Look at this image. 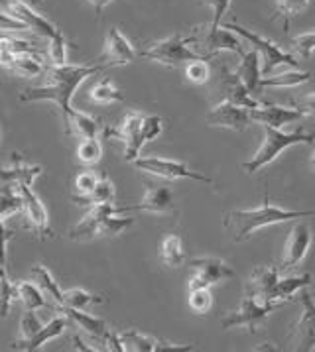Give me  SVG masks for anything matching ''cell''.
<instances>
[{
  "label": "cell",
  "instance_id": "cell-18",
  "mask_svg": "<svg viewBox=\"0 0 315 352\" xmlns=\"http://www.w3.org/2000/svg\"><path fill=\"white\" fill-rule=\"evenodd\" d=\"M120 212L129 211H146L154 214H175V205H173L172 191L164 185H154L146 191V195L138 205L130 207H118Z\"/></svg>",
  "mask_w": 315,
  "mask_h": 352
},
{
  "label": "cell",
  "instance_id": "cell-37",
  "mask_svg": "<svg viewBox=\"0 0 315 352\" xmlns=\"http://www.w3.org/2000/svg\"><path fill=\"white\" fill-rule=\"evenodd\" d=\"M63 299H65V307H72V309H83L95 305V303H102L105 299L95 294H89L87 289L81 287H72L67 292H63Z\"/></svg>",
  "mask_w": 315,
  "mask_h": 352
},
{
  "label": "cell",
  "instance_id": "cell-25",
  "mask_svg": "<svg viewBox=\"0 0 315 352\" xmlns=\"http://www.w3.org/2000/svg\"><path fill=\"white\" fill-rule=\"evenodd\" d=\"M118 337L124 344V351H134V352H154L160 351V349H187L191 351V346H173V344H168V342H160L156 338L146 337L138 331H124V333H118Z\"/></svg>",
  "mask_w": 315,
  "mask_h": 352
},
{
  "label": "cell",
  "instance_id": "cell-24",
  "mask_svg": "<svg viewBox=\"0 0 315 352\" xmlns=\"http://www.w3.org/2000/svg\"><path fill=\"white\" fill-rule=\"evenodd\" d=\"M61 313H65L69 319H72L73 323L77 324L79 329H83V333H87L89 337L97 338L100 342H105V338L109 337V333H111V329L107 327V323L99 319V317H95V315H89L83 309H72V307H63Z\"/></svg>",
  "mask_w": 315,
  "mask_h": 352
},
{
  "label": "cell",
  "instance_id": "cell-43",
  "mask_svg": "<svg viewBox=\"0 0 315 352\" xmlns=\"http://www.w3.org/2000/svg\"><path fill=\"white\" fill-rule=\"evenodd\" d=\"M290 43H292V50L296 52V56L301 57V59H309L315 52V30L294 36Z\"/></svg>",
  "mask_w": 315,
  "mask_h": 352
},
{
  "label": "cell",
  "instance_id": "cell-11",
  "mask_svg": "<svg viewBox=\"0 0 315 352\" xmlns=\"http://www.w3.org/2000/svg\"><path fill=\"white\" fill-rule=\"evenodd\" d=\"M205 122H207V126L211 128H225V130H232V132H244L254 120H252L248 109L239 107V104L225 99L207 113Z\"/></svg>",
  "mask_w": 315,
  "mask_h": 352
},
{
  "label": "cell",
  "instance_id": "cell-12",
  "mask_svg": "<svg viewBox=\"0 0 315 352\" xmlns=\"http://www.w3.org/2000/svg\"><path fill=\"white\" fill-rule=\"evenodd\" d=\"M191 270L193 274L189 278V289L211 287L223 280L235 278V270L219 258H195L191 260Z\"/></svg>",
  "mask_w": 315,
  "mask_h": 352
},
{
  "label": "cell",
  "instance_id": "cell-28",
  "mask_svg": "<svg viewBox=\"0 0 315 352\" xmlns=\"http://www.w3.org/2000/svg\"><path fill=\"white\" fill-rule=\"evenodd\" d=\"M30 278H32V282L36 283L40 289H42L45 297H50V299H54L56 303L59 305V309H63L65 307V299H63V292L59 289L58 282L54 280V276H52V272L42 266V264H36L32 272H30Z\"/></svg>",
  "mask_w": 315,
  "mask_h": 352
},
{
  "label": "cell",
  "instance_id": "cell-41",
  "mask_svg": "<svg viewBox=\"0 0 315 352\" xmlns=\"http://www.w3.org/2000/svg\"><path fill=\"white\" fill-rule=\"evenodd\" d=\"M309 0H276V18L284 22V30H290L292 18L298 16L307 6Z\"/></svg>",
  "mask_w": 315,
  "mask_h": 352
},
{
  "label": "cell",
  "instance_id": "cell-16",
  "mask_svg": "<svg viewBox=\"0 0 315 352\" xmlns=\"http://www.w3.org/2000/svg\"><path fill=\"white\" fill-rule=\"evenodd\" d=\"M252 120L258 124H268L274 128H282L286 124H294L300 122L305 116L303 111L298 107H284V104H272V102H262L258 109L250 111Z\"/></svg>",
  "mask_w": 315,
  "mask_h": 352
},
{
  "label": "cell",
  "instance_id": "cell-14",
  "mask_svg": "<svg viewBox=\"0 0 315 352\" xmlns=\"http://www.w3.org/2000/svg\"><path fill=\"white\" fill-rule=\"evenodd\" d=\"M138 54L134 52L132 43L127 40V36L118 28H111L107 38H105V50L100 56L99 63L105 67H120V65H129Z\"/></svg>",
  "mask_w": 315,
  "mask_h": 352
},
{
  "label": "cell",
  "instance_id": "cell-17",
  "mask_svg": "<svg viewBox=\"0 0 315 352\" xmlns=\"http://www.w3.org/2000/svg\"><path fill=\"white\" fill-rule=\"evenodd\" d=\"M6 6H8V12L18 18L20 22H24L28 30L32 32H36L38 36H42L45 40H52V38H56L59 34V30L56 24H52L47 18H43L42 14H38L32 6H30L28 2H24V0H8L6 2Z\"/></svg>",
  "mask_w": 315,
  "mask_h": 352
},
{
  "label": "cell",
  "instance_id": "cell-29",
  "mask_svg": "<svg viewBox=\"0 0 315 352\" xmlns=\"http://www.w3.org/2000/svg\"><path fill=\"white\" fill-rule=\"evenodd\" d=\"M6 69L18 77L32 79V77H40L42 73L47 71V67L43 65L42 59L36 56V52H32V54H20V56L12 57L10 63L6 65Z\"/></svg>",
  "mask_w": 315,
  "mask_h": 352
},
{
  "label": "cell",
  "instance_id": "cell-50",
  "mask_svg": "<svg viewBox=\"0 0 315 352\" xmlns=\"http://www.w3.org/2000/svg\"><path fill=\"white\" fill-rule=\"evenodd\" d=\"M0 30L4 32H24L28 26L24 22H20L18 18L10 14V12H0Z\"/></svg>",
  "mask_w": 315,
  "mask_h": 352
},
{
  "label": "cell",
  "instance_id": "cell-19",
  "mask_svg": "<svg viewBox=\"0 0 315 352\" xmlns=\"http://www.w3.org/2000/svg\"><path fill=\"white\" fill-rule=\"evenodd\" d=\"M111 212H120L118 207H115L113 203H107V205H95V207H91L89 212H87L85 217L77 223V225L73 226L72 230H69V239L72 240H89V239H95V236H99V230H100V223L105 221V217L107 214H111Z\"/></svg>",
  "mask_w": 315,
  "mask_h": 352
},
{
  "label": "cell",
  "instance_id": "cell-32",
  "mask_svg": "<svg viewBox=\"0 0 315 352\" xmlns=\"http://www.w3.org/2000/svg\"><path fill=\"white\" fill-rule=\"evenodd\" d=\"M160 258L166 266L170 268H177L184 264L186 260V252H184V242L180 234H168L160 244Z\"/></svg>",
  "mask_w": 315,
  "mask_h": 352
},
{
  "label": "cell",
  "instance_id": "cell-45",
  "mask_svg": "<svg viewBox=\"0 0 315 352\" xmlns=\"http://www.w3.org/2000/svg\"><path fill=\"white\" fill-rule=\"evenodd\" d=\"M209 59H199V61H191L186 65V77L195 85H203L209 81V75H211V69H209Z\"/></svg>",
  "mask_w": 315,
  "mask_h": 352
},
{
  "label": "cell",
  "instance_id": "cell-2",
  "mask_svg": "<svg viewBox=\"0 0 315 352\" xmlns=\"http://www.w3.org/2000/svg\"><path fill=\"white\" fill-rule=\"evenodd\" d=\"M309 217H315V209L314 211H287V209H282L278 205H272L270 197H268V191H266L264 203L258 209L227 212L223 226L232 234L235 242H244L264 226L282 225V223H290L296 219H309Z\"/></svg>",
  "mask_w": 315,
  "mask_h": 352
},
{
  "label": "cell",
  "instance_id": "cell-23",
  "mask_svg": "<svg viewBox=\"0 0 315 352\" xmlns=\"http://www.w3.org/2000/svg\"><path fill=\"white\" fill-rule=\"evenodd\" d=\"M42 166H32V164H26L22 157H14L10 166L0 168V184L32 185L38 175H42Z\"/></svg>",
  "mask_w": 315,
  "mask_h": 352
},
{
  "label": "cell",
  "instance_id": "cell-53",
  "mask_svg": "<svg viewBox=\"0 0 315 352\" xmlns=\"http://www.w3.org/2000/svg\"><path fill=\"white\" fill-rule=\"evenodd\" d=\"M87 2H89V4H91V6L95 8V12L100 16V14H102V10H105V8H107V6H109V4H111L113 0H87Z\"/></svg>",
  "mask_w": 315,
  "mask_h": 352
},
{
  "label": "cell",
  "instance_id": "cell-30",
  "mask_svg": "<svg viewBox=\"0 0 315 352\" xmlns=\"http://www.w3.org/2000/svg\"><path fill=\"white\" fill-rule=\"evenodd\" d=\"M116 195V189L115 184L107 177V175H102L100 177V182L97 184V187L89 193V195H73V201L77 203V205H89V207H95V205H107V203H113L115 201Z\"/></svg>",
  "mask_w": 315,
  "mask_h": 352
},
{
  "label": "cell",
  "instance_id": "cell-26",
  "mask_svg": "<svg viewBox=\"0 0 315 352\" xmlns=\"http://www.w3.org/2000/svg\"><path fill=\"white\" fill-rule=\"evenodd\" d=\"M65 130H67V134H73V136H77L81 140H85V138H97L100 130V122L95 116L73 109L72 116L65 122Z\"/></svg>",
  "mask_w": 315,
  "mask_h": 352
},
{
  "label": "cell",
  "instance_id": "cell-21",
  "mask_svg": "<svg viewBox=\"0 0 315 352\" xmlns=\"http://www.w3.org/2000/svg\"><path fill=\"white\" fill-rule=\"evenodd\" d=\"M280 280V270L276 268H268V266H258L252 274H250V280L246 283V289L250 294L260 299V301H266V303H276L272 301L274 287L276 283Z\"/></svg>",
  "mask_w": 315,
  "mask_h": 352
},
{
  "label": "cell",
  "instance_id": "cell-40",
  "mask_svg": "<svg viewBox=\"0 0 315 352\" xmlns=\"http://www.w3.org/2000/svg\"><path fill=\"white\" fill-rule=\"evenodd\" d=\"M102 157V146L99 138H85L77 146V162L83 166H95Z\"/></svg>",
  "mask_w": 315,
  "mask_h": 352
},
{
  "label": "cell",
  "instance_id": "cell-7",
  "mask_svg": "<svg viewBox=\"0 0 315 352\" xmlns=\"http://www.w3.org/2000/svg\"><path fill=\"white\" fill-rule=\"evenodd\" d=\"M136 169H140L144 173H150V175H156L162 179H193V182H201V184H213V179L201 171L191 169L184 162H177V160H170V157H156V155H150V157H138L136 162H132Z\"/></svg>",
  "mask_w": 315,
  "mask_h": 352
},
{
  "label": "cell",
  "instance_id": "cell-36",
  "mask_svg": "<svg viewBox=\"0 0 315 352\" xmlns=\"http://www.w3.org/2000/svg\"><path fill=\"white\" fill-rule=\"evenodd\" d=\"M89 99L93 100V102H97V104H111V102H122L124 95L109 79H102V81H99L91 89Z\"/></svg>",
  "mask_w": 315,
  "mask_h": 352
},
{
  "label": "cell",
  "instance_id": "cell-5",
  "mask_svg": "<svg viewBox=\"0 0 315 352\" xmlns=\"http://www.w3.org/2000/svg\"><path fill=\"white\" fill-rule=\"evenodd\" d=\"M221 26L230 30V32H235L241 40H246L260 54V59H262V77L272 75V71L276 67H280V65H287L292 69H298L300 67V63L296 61V57L290 56L287 52H284L278 43L270 42V40L258 36V34L246 30L244 26H239V24H221Z\"/></svg>",
  "mask_w": 315,
  "mask_h": 352
},
{
  "label": "cell",
  "instance_id": "cell-42",
  "mask_svg": "<svg viewBox=\"0 0 315 352\" xmlns=\"http://www.w3.org/2000/svg\"><path fill=\"white\" fill-rule=\"evenodd\" d=\"M189 307L195 315H205L213 307V294L211 287H195L189 289Z\"/></svg>",
  "mask_w": 315,
  "mask_h": 352
},
{
  "label": "cell",
  "instance_id": "cell-56",
  "mask_svg": "<svg viewBox=\"0 0 315 352\" xmlns=\"http://www.w3.org/2000/svg\"><path fill=\"white\" fill-rule=\"evenodd\" d=\"M34 2H40V0H34Z\"/></svg>",
  "mask_w": 315,
  "mask_h": 352
},
{
  "label": "cell",
  "instance_id": "cell-10",
  "mask_svg": "<svg viewBox=\"0 0 315 352\" xmlns=\"http://www.w3.org/2000/svg\"><path fill=\"white\" fill-rule=\"evenodd\" d=\"M107 134L124 144V160L127 162H136L140 157L142 146L148 142L144 136V114L129 113L122 118L118 128L107 130Z\"/></svg>",
  "mask_w": 315,
  "mask_h": 352
},
{
  "label": "cell",
  "instance_id": "cell-15",
  "mask_svg": "<svg viewBox=\"0 0 315 352\" xmlns=\"http://www.w3.org/2000/svg\"><path fill=\"white\" fill-rule=\"evenodd\" d=\"M309 246H312V230H309V226L305 225V223H298V225L290 230L280 272L298 268L301 262H303V258H305V254L309 250Z\"/></svg>",
  "mask_w": 315,
  "mask_h": 352
},
{
  "label": "cell",
  "instance_id": "cell-35",
  "mask_svg": "<svg viewBox=\"0 0 315 352\" xmlns=\"http://www.w3.org/2000/svg\"><path fill=\"white\" fill-rule=\"evenodd\" d=\"M312 81V73L309 71H287L282 75H268V77H262L260 85L262 87H298V85L307 83Z\"/></svg>",
  "mask_w": 315,
  "mask_h": 352
},
{
  "label": "cell",
  "instance_id": "cell-57",
  "mask_svg": "<svg viewBox=\"0 0 315 352\" xmlns=\"http://www.w3.org/2000/svg\"><path fill=\"white\" fill-rule=\"evenodd\" d=\"M312 296H314V297H315V292H314V294H312Z\"/></svg>",
  "mask_w": 315,
  "mask_h": 352
},
{
  "label": "cell",
  "instance_id": "cell-39",
  "mask_svg": "<svg viewBox=\"0 0 315 352\" xmlns=\"http://www.w3.org/2000/svg\"><path fill=\"white\" fill-rule=\"evenodd\" d=\"M16 299V285L10 282L6 266H0V319H6L12 301Z\"/></svg>",
  "mask_w": 315,
  "mask_h": 352
},
{
  "label": "cell",
  "instance_id": "cell-27",
  "mask_svg": "<svg viewBox=\"0 0 315 352\" xmlns=\"http://www.w3.org/2000/svg\"><path fill=\"white\" fill-rule=\"evenodd\" d=\"M223 85H225V89H227V100H230V102H235V104H239V107H244V109H248V111L258 109V107L262 104L260 100H257V97L250 95V91L244 87L243 81H241L235 73L223 75Z\"/></svg>",
  "mask_w": 315,
  "mask_h": 352
},
{
  "label": "cell",
  "instance_id": "cell-4",
  "mask_svg": "<svg viewBox=\"0 0 315 352\" xmlns=\"http://www.w3.org/2000/svg\"><path fill=\"white\" fill-rule=\"evenodd\" d=\"M189 43H193L191 36H170L166 40L150 43L146 50H142L138 57L154 61V63H162L166 67H180L184 63H191V61H199V59H211V56H199L195 54Z\"/></svg>",
  "mask_w": 315,
  "mask_h": 352
},
{
  "label": "cell",
  "instance_id": "cell-13",
  "mask_svg": "<svg viewBox=\"0 0 315 352\" xmlns=\"http://www.w3.org/2000/svg\"><path fill=\"white\" fill-rule=\"evenodd\" d=\"M18 193L22 197V212L28 219L30 226L36 230L38 239L45 240L52 236V228H50V217L43 207L40 197L32 191V185L20 184L18 185Z\"/></svg>",
  "mask_w": 315,
  "mask_h": 352
},
{
  "label": "cell",
  "instance_id": "cell-46",
  "mask_svg": "<svg viewBox=\"0 0 315 352\" xmlns=\"http://www.w3.org/2000/svg\"><path fill=\"white\" fill-rule=\"evenodd\" d=\"M100 177H102V175L95 173V171H91V169L81 171V173L75 177V184H73V187H75V193H77V195H89V193L97 187V184L100 182Z\"/></svg>",
  "mask_w": 315,
  "mask_h": 352
},
{
  "label": "cell",
  "instance_id": "cell-6",
  "mask_svg": "<svg viewBox=\"0 0 315 352\" xmlns=\"http://www.w3.org/2000/svg\"><path fill=\"white\" fill-rule=\"evenodd\" d=\"M282 307H284V303L260 301L254 294L244 289V299L243 303H241V307L237 311H230L229 315L221 321V327L225 331L235 329V327H243L248 333H254L258 327H262V323L272 315L274 311L282 309Z\"/></svg>",
  "mask_w": 315,
  "mask_h": 352
},
{
  "label": "cell",
  "instance_id": "cell-49",
  "mask_svg": "<svg viewBox=\"0 0 315 352\" xmlns=\"http://www.w3.org/2000/svg\"><path fill=\"white\" fill-rule=\"evenodd\" d=\"M162 130H164V122H162L160 116H154V114L144 116V136H146V140H156L158 136L162 134Z\"/></svg>",
  "mask_w": 315,
  "mask_h": 352
},
{
  "label": "cell",
  "instance_id": "cell-38",
  "mask_svg": "<svg viewBox=\"0 0 315 352\" xmlns=\"http://www.w3.org/2000/svg\"><path fill=\"white\" fill-rule=\"evenodd\" d=\"M34 47L24 40H16V38H0V65L6 67L10 63V59L20 54H32Z\"/></svg>",
  "mask_w": 315,
  "mask_h": 352
},
{
  "label": "cell",
  "instance_id": "cell-48",
  "mask_svg": "<svg viewBox=\"0 0 315 352\" xmlns=\"http://www.w3.org/2000/svg\"><path fill=\"white\" fill-rule=\"evenodd\" d=\"M201 2L213 10V20H211V26H213V28H221V24H223V18H225L227 10H229L230 0H201Z\"/></svg>",
  "mask_w": 315,
  "mask_h": 352
},
{
  "label": "cell",
  "instance_id": "cell-51",
  "mask_svg": "<svg viewBox=\"0 0 315 352\" xmlns=\"http://www.w3.org/2000/svg\"><path fill=\"white\" fill-rule=\"evenodd\" d=\"M12 239V232L6 230L4 223H0V266H6V244Z\"/></svg>",
  "mask_w": 315,
  "mask_h": 352
},
{
  "label": "cell",
  "instance_id": "cell-31",
  "mask_svg": "<svg viewBox=\"0 0 315 352\" xmlns=\"http://www.w3.org/2000/svg\"><path fill=\"white\" fill-rule=\"evenodd\" d=\"M312 283V276L303 274V276H287V278H280L276 287L272 292V301H286L292 299L296 294H300L303 287H307Z\"/></svg>",
  "mask_w": 315,
  "mask_h": 352
},
{
  "label": "cell",
  "instance_id": "cell-22",
  "mask_svg": "<svg viewBox=\"0 0 315 352\" xmlns=\"http://www.w3.org/2000/svg\"><path fill=\"white\" fill-rule=\"evenodd\" d=\"M262 59H260V54L257 50L252 52H246L243 56V61L239 65V69L235 71V75L243 81V85L250 91L252 97H257L258 93L262 91V67H260Z\"/></svg>",
  "mask_w": 315,
  "mask_h": 352
},
{
  "label": "cell",
  "instance_id": "cell-1",
  "mask_svg": "<svg viewBox=\"0 0 315 352\" xmlns=\"http://www.w3.org/2000/svg\"><path fill=\"white\" fill-rule=\"evenodd\" d=\"M105 69L102 63L97 65H52L47 67V75H50V83L43 87H36V89H26L20 100L24 102H36V100H52L58 104L61 111L63 122H67V118L72 116V97L77 91V87L85 81L87 77L97 75Z\"/></svg>",
  "mask_w": 315,
  "mask_h": 352
},
{
  "label": "cell",
  "instance_id": "cell-52",
  "mask_svg": "<svg viewBox=\"0 0 315 352\" xmlns=\"http://www.w3.org/2000/svg\"><path fill=\"white\" fill-rule=\"evenodd\" d=\"M298 109H300V111H303V113H305V116H307V114L315 116V93L301 100L300 104H298Z\"/></svg>",
  "mask_w": 315,
  "mask_h": 352
},
{
  "label": "cell",
  "instance_id": "cell-3",
  "mask_svg": "<svg viewBox=\"0 0 315 352\" xmlns=\"http://www.w3.org/2000/svg\"><path fill=\"white\" fill-rule=\"evenodd\" d=\"M264 130V142L258 148V152L248 162L241 164L243 171H246L248 175L258 173L262 168H266L268 164H272L278 155L282 154L284 150L298 146V144H314L315 134L303 132V130H294V132H282L280 128L268 126V124H260Z\"/></svg>",
  "mask_w": 315,
  "mask_h": 352
},
{
  "label": "cell",
  "instance_id": "cell-34",
  "mask_svg": "<svg viewBox=\"0 0 315 352\" xmlns=\"http://www.w3.org/2000/svg\"><path fill=\"white\" fill-rule=\"evenodd\" d=\"M16 212H22V197L18 193V187L12 189V185L0 184V223H4Z\"/></svg>",
  "mask_w": 315,
  "mask_h": 352
},
{
  "label": "cell",
  "instance_id": "cell-8",
  "mask_svg": "<svg viewBox=\"0 0 315 352\" xmlns=\"http://www.w3.org/2000/svg\"><path fill=\"white\" fill-rule=\"evenodd\" d=\"M191 40L197 47H201L205 52V56L215 57L219 52H232V54H239V56L246 54L243 50V42L239 38H235L230 34V30L223 28V26L221 28H213L211 24L197 26L191 34Z\"/></svg>",
  "mask_w": 315,
  "mask_h": 352
},
{
  "label": "cell",
  "instance_id": "cell-47",
  "mask_svg": "<svg viewBox=\"0 0 315 352\" xmlns=\"http://www.w3.org/2000/svg\"><path fill=\"white\" fill-rule=\"evenodd\" d=\"M42 327L43 323L40 321V317L36 315V309H26V313L20 319V335H22V338L34 337Z\"/></svg>",
  "mask_w": 315,
  "mask_h": 352
},
{
  "label": "cell",
  "instance_id": "cell-20",
  "mask_svg": "<svg viewBox=\"0 0 315 352\" xmlns=\"http://www.w3.org/2000/svg\"><path fill=\"white\" fill-rule=\"evenodd\" d=\"M67 315L63 313V317H54L52 321L47 324H43L42 329L34 335V337L30 338H20V340H16L12 342V351H24V352H34V351H40L45 342H50V340H54V338H58L63 335V331L67 329Z\"/></svg>",
  "mask_w": 315,
  "mask_h": 352
},
{
  "label": "cell",
  "instance_id": "cell-54",
  "mask_svg": "<svg viewBox=\"0 0 315 352\" xmlns=\"http://www.w3.org/2000/svg\"><path fill=\"white\" fill-rule=\"evenodd\" d=\"M73 342H75V349H81V351H97V349H91V346H85V344L81 342V338H79V337L73 338Z\"/></svg>",
  "mask_w": 315,
  "mask_h": 352
},
{
  "label": "cell",
  "instance_id": "cell-9",
  "mask_svg": "<svg viewBox=\"0 0 315 352\" xmlns=\"http://www.w3.org/2000/svg\"><path fill=\"white\" fill-rule=\"evenodd\" d=\"M301 315L287 335V342L294 344V351L312 352L315 349V297L309 292H301Z\"/></svg>",
  "mask_w": 315,
  "mask_h": 352
},
{
  "label": "cell",
  "instance_id": "cell-33",
  "mask_svg": "<svg viewBox=\"0 0 315 352\" xmlns=\"http://www.w3.org/2000/svg\"><path fill=\"white\" fill-rule=\"evenodd\" d=\"M16 299H20L24 303L26 309H45L50 307L47 299H45V294L42 289L32 282H18L16 283Z\"/></svg>",
  "mask_w": 315,
  "mask_h": 352
},
{
  "label": "cell",
  "instance_id": "cell-55",
  "mask_svg": "<svg viewBox=\"0 0 315 352\" xmlns=\"http://www.w3.org/2000/svg\"><path fill=\"white\" fill-rule=\"evenodd\" d=\"M312 166H314L315 169V142H314V155H312Z\"/></svg>",
  "mask_w": 315,
  "mask_h": 352
},
{
  "label": "cell",
  "instance_id": "cell-44",
  "mask_svg": "<svg viewBox=\"0 0 315 352\" xmlns=\"http://www.w3.org/2000/svg\"><path fill=\"white\" fill-rule=\"evenodd\" d=\"M47 42H50L47 57H50L52 65H67V42H65L63 34L59 32L56 38H52Z\"/></svg>",
  "mask_w": 315,
  "mask_h": 352
}]
</instances>
